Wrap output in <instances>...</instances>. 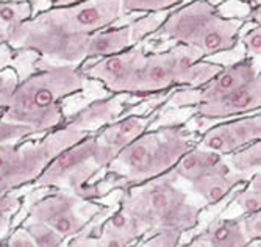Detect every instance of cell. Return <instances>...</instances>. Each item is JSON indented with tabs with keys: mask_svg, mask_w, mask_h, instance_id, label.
<instances>
[{
	"mask_svg": "<svg viewBox=\"0 0 261 247\" xmlns=\"http://www.w3.org/2000/svg\"><path fill=\"white\" fill-rule=\"evenodd\" d=\"M122 16V0L50 7L17 27L7 45L14 52H35L54 66H83L91 36L110 29Z\"/></svg>",
	"mask_w": 261,
	"mask_h": 247,
	"instance_id": "1",
	"label": "cell"
},
{
	"mask_svg": "<svg viewBox=\"0 0 261 247\" xmlns=\"http://www.w3.org/2000/svg\"><path fill=\"white\" fill-rule=\"evenodd\" d=\"M86 80L82 66H50L30 73L16 86L0 119L25 126L35 135L57 130L66 124L61 102L82 92Z\"/></svg>",
	"mask_w": 261,
	"mask_h": 247,
	"instance_id": "2",
	"label": "cell"
},
{
	"mask_svg": "<svg viewBox=\"0 0 261 247\" xmlns=\"http://www.w3.org/2000/svg\"><path fill=\"white\" fill-rule=\"evenodd\" d=\"M193 147V135L181 126L146 132L117 154L107 174L113 183L136 186L171 172Z\"/></svg>",
	"mask_w": 261,
	"mask_h": 247,
	"instance_id": "3",
	"label": "cell"
},
{
	"mask_svg": "<svg viewBox=\"0 0 261 247\" xmlns=\"http://www.w3.org/2000/svg\"><path fill=\"white\" fill-rule=\"evenodd\" d=\"M243 26V19L222 16L210 0H194L172 10L150 38L175 41V44L193 47L203 58H208L233 51L238 44Z\"/></svg>",
	"mask_w": 261,
	"mask_h": 247,
	"instance_id": "4",
	"label": "cell"
},
{
	"mask_svg": "<svg viewBox=\"0 0 261 247\" xmlns=\"http://www.w3.org/2000/svg\"><path fill=\"white\" fill-rule=\"evenodd\" d=\"M171 170L161 177L133 186L122 199L121 208L138 219L146 230H191L197 226L200 210L188 202L186 194L175 186Z\"/></svg>",
	"mask_w": 261,
	"mask_h": 247,
	"instance_id": "5",
	"label": "cell"
},
{
	"mask_svg": "<svg viewBox=\"0 0 261 247\" xmlns=\"http://www.w3.org/2000/svg\"><path fill=\"white\" fill-rule=\"evenodd\" d=\"M117 155L103 145L96 135H88L80 142L60 152L36 179L39 188L67 191L80 199L102 195L100 186L94 182L102 169H107Z\"/></svg>",
	"mask_w": 261,
	"mask_h": 247,
	"instance_id": "6",
	"label": "cell"
},
{
	"mask_svg": "<svg viewBox=\"0 0 261 247\" xmlns=\"http://www.w3.org/2000/svg\"><path fill=\"white\" fill-rule=\"evenodd\" d=\"M222 69V64L205 61L203 55L196 48L175 44L169 51L146 54L133 95H152L174 86L202 88Z\"/></svg>",
	"mask_w": 261,
	"mask_h": 247,
	"instance_id": "7",
	"label": "cell"
},
{
	"mask_svg": "<svg viewBox=\"0 0 261 247\" xmlns=\"http://www.w3.org/2000/svg\"><path fill=\"white\" fill-rule=\"evenodd\" d=\"M88 133L63 126L42 139L25 144H0V191H14L35 183L49 163Z\"/></svg>",
	"mask_w": 261,
	"mask_h": 247,
	"instance_id": "8",
	"label": "cell"
},
{
	"mask_svg": "<svg viewBox=\"0 0 261 247\" xmlns=\"http://www.w3.org/2000/svg\"><path fill=\"white\" fill-rule=\"evenodd\" d=\"M83 208L85 199L58 189L36 201L27 219L42 222L67 239L79 236L89 224V214H85Z\"/></svg>",
	"mask_w": 261,
	"mask_h": 247,
	"instance_id": "9",
	"label": "cell"
},
{
	"mask_svg": "<svg viewBox=\"0 0 261 247\" xmlns=\"http://www.w3.org/2000/svg\"><path fill=\"white\" fill-rule=\"evenodd\" d=\"M146 54V48L141 42L130 47L125 52L99 58V61L89 66H82V69L88 80L102 82L103 86L113 94L133 95L135 83Z\"/></svg>",
	"mask_w": 261,
	"mask_h": 247,
	"instance_id": "10",
	"label": "cell"
},
{
	"mask_svg": "<svg viewBox=\"0 0 261 247\" xmlns=\"http://www.w3.org/2000/svg\"><path fill=\"white\" fill-rule=\"evenodd\" d=\"M258 76L252 58H244L234 64L224 66L218 76L202 88H183L171 95L168 104L171 107H197L200 104L216 102L236 91L244 83Z\"/></svg>",
	"mask_w": 261,
	"mask_h": 247,
	"instance_id": "11",
	"label": "cell"
},
{
	"mask_svg": "<svg viewBox=\"0 0 261 247\" xmlns=\"http://www.w3.org/2000/svg\"><path fill=\"white\" fill-rule=\"evenodd\" d=\"M256 141H261V114L243 116L211 127L202 136L200 147L225 157Z\"/></svg>",
	"mask_w": 261,
	"mask_h": 247,
	"instance_id": "12",
	"label": "cell"
},
{
	"mask_svg": "<svg viewBox=\"0 0 261 247\" xmlns=\"http://www.w3.org/2000/svg\"><path fill=\"white\" fill-rule=\"evenodd\" d=\"M261 108V72L244 83L236 91L216 102L200 104L196 107L197 119L216 120V119H230L236 116H246L252 111Z\"/></svg>",
	"mask_w": 261,
	"mask_h": 247,
	"instance_id": "13",
	"label": "cell"
},
{
	"mask_svg": "<svg viewBox=\"0 0 261 247\" xmlns=\"http://www.w3.org/2000/svg\"><path fill=\"white\" fill-rule=\"evenodd\" d=\"M130 97L132 95L128 94H113L111 97L102 98V101H94L66 120L64 126L88 135H94L97 130H102L117 119H121Z\"/></svg>",
	"mask_w": 261,
	"mask_h": 247,
	"instance_id": "14",
	"label": "cell"
},
{
	"mask_svg": "<svg viewBox=\"0 0 261 247\" xmlns=\"http://www.w3.org/2000/svg\"><path fill=\"white\" fill-rule=\"evenodd\" d=\"M230 170L233 169L222 155L206 151L200 145L189 149L172 169L177 179H183L189 183H194L210 176L227 174Z\"/></svg>",
	"mask_w": 261,
	"mask_h": 247,
	"instance_id": "15",
	"label": "cell"
},
{
	"mask_svg": "<svg viewBox=\"0 0 261 247\" xmlns=\"http://www.w3.org/2000/svg\"><path fill=\"white\" fill-rule=\"evenodd\" d=\"M153 120V116H138V114H132L127 117H121L116 122L110 124L105 129L100 130V133H97V139L110 147V149L117 155L122 149L128 144H132L135 139H138L142 133H146L149 126Z\"/></svg>",
	"mask_w": 261,
	"mask_h": 247,
	"instance_id": "16",
	"label": "cell"
},
{
	"mask_svg": "<svg viewBox=\"0 0 261 247\" xmlns=\"http://www.w3.org/2000/svg\"><path fill=\"white\" fill-rule=\"evenodd\" d=\"M130 47H133V42H132V33L128 23L119 29L110 27L91 36L86 48V61L121 54L128 51Z\"/></svg>",
	"mask_w": 261,
	"mask_h": 247,
	"instance_id": "17",
	"label": "cell"
},
{
	"mask_svg": "<svg viewBox=\"0 0 261 247\" xmlns=\"http://www.w3.org/2000/svg\"><path fill=\"white\" fill-rule=\"evenodd\" d=\"M249 177L250 176L247 174L230 170L227 174H216V176L200 179L191 183V186H193V191L199 194L208 205H216L221 201H224L236 186L243 183L244 180H247Z\"/></svg>",
	"mask_w": 261,
	"mask_h": 247,
	"instance_id": "18",
	"label": "cell"
},
{
	"mask_svg": "<svg viewBox=\"0 0 261 247\" xmlns=\"http://www.w3.org/2000/svg\"><path fill=\"white\" fill-rule=\"evenodd\" d=\"M211 247H247L243 219H218L202 233Z\"/></svg>",
	"mask_w": 261,
	"mask_h": 247,
	"instance_id": "19",
	"label": "cell"
},
{
	"mask_svg": "<svg viewBox=\"0 0 261 247\" xmlns=\"http://www.w3.org/2000/svg\"><path fill=\"white\" fill-rule=\"evenodd\" d=\"M36 14V5L32 0H0V36L5 39Z\"/></svg>",
	"mask_w": 261,
	"mask_h": 247,
	"instance_id": "20",
	"label": "cell"
},
{
	"mask_svg": "<svg viewBox=\"0 0 261 247\" xmlns=\"http://www.w3.org/2000/svg\"><path fill=\"white\" fill-rule=\"evenodd\" d=\"M172 10L168 11H155V13H146L141 17L135 19L133 22L128 23L130 33H132V42L133 45L141 44L146 38H150L163 23L168 19Z\"/></svg>",
	"mask_w": 261,
	"mask_h": 247,
	"instance_id": "21",
	"label": "cell"
},
{
	"mask_svg": "<svg viewBox=\"0 0 261 247\" xmlns=\"http://www.w3.org/2000/svg\"><path fill=\"white\" fill-rule=\"evenodd\" d=\"M228 164L233 170L241 172V174H255L261 169V141L252 142L238 152L231 154Z\"/></svg>",
	"mask_w": 261,
	"mask_h": 247,
	"instance_id": "22",
	"label": "cell"
},
{
	"mask_svg": "<svg viewBox=\"0 0 261 247\" xmlns=\"http://www.w3.org/2000/svg\"><path fill=\"white\" fill-rule=\"evenodd\" d=\"M36 247H63L64 238L49 226L38 220H27L22 227Z\"/></svg>",
	"mask_w": 261,
	"mask_h": 247,
	"instance_id": "23",
	"label": "cell"
},
{
	"mask_svg": "<svg viewBox=\"0 0 261 247\" xmlns=\"http://www.w3.org/2000/svg\"><path fill=\"white\" fill-rule=\"evenodd\" d=\"M20 208V197L13 191H0V241H2L13 224V217Z\"/></svg>",
	"mask_w": 261,
	"mask_h": 247,
	"instance_id": "24",
	"label": "cell"
},
{
	"mask_svg": "<svg viewBox=\"0 0 261 247\" xmlns=\"http://www.w3.org/2000/svg\"><path fill=\"white\" fill-rule=\"evenodd\" d=\"M183 0H122L124 16L132 13H155V11H168L180 5Z\"/></svg>",
	"mask_w": 261,
	"mask_h": 247,
	"instance_id": "25",
	"label": "cell"
},
{
	"mask_svg": "<svg viewBox=\"0 0 261 247\" xmlns=\"http://www.w3.org/2000/svg\"><path fill=\"white\" fill-rule=\"evenodd\" d=\"M19 73L13 67L0 69V116L7 110L10 98L19 85Z\"/></svg>",
	"mask_w": 261,
	"mask_h": 247,
	"instance_id": "26",
	"label": "cell"
},
{
	"mask_svg": "<svg viewBox=\"0 0 261 247\" xmlns=\"http://www.w3.org/2000/svg\"><path fill=\"white\" fill-rule=\"evenodd\" d=\"M33 130L0 119V144H19L23 138L33 136Z\"/></svg>",
	"mask_w": 261,
	"mask_h": 247,
	"instance_id": "27",
	"label": "cell"
},
{
	"mask_svg": "<svg viewBox=\"0 0 261 247\" xmlns=\"http://www.w3.org/2000/svg\"><path fill=\"white\" fill-rule=\"evenodd\" d=\"M234 205H238L244 214L261 211V191L250 186L241 189L234 197Z\"/></svg>",
	"mask_w": 261,
	"mask_h": 247,
	"instance_id": "28",
	"label": "cell"
},
{
	"mask_svg": "<svg viewBox=\"0 0 261 247\" xmlns=\"http://www.w3.org/2000/svg\"><path fill=\"white\" fill-rule=\"evenodd\" d=\"M181 232L174 229H156L152 230L150 236L144 242L147 247H178Z\"/></svg>",
	"mask_w": 261,
	"mask_h": 247,
	"instance_id": "29",
	"label": "cell"
},
{
	"mask_svg": "<svg viewBox=\"0 0 261 247\" xmlns=\"http://www.w3.org/2000/svg\"><path fill=\"white\" fill-rule=\"evenodd\" d=\"M135 241H132L124 233L117 232L107 222L102 226L99 238H97V247H130Z\"/></svg>",
	"mask_w": 261,
	"mask_h": 247,
	"instance_id": "30",
	"label": "cell"
},
{
	"mask_svg": "<svg viewBox=\"0 0 261 247\" xmlns=\"http://www.w3.org/2000/svg\"><path fill=\"white\" fill-rule=\"evenodd\" d=\"M243 227H244L246 236L250 242L252 241H261V211L244 214Z\"/></svg>",
	"mask_w": 261,
	"mask_h": 247,
	"instance_id": "31",
	"label": "cell"
},
{
	"mask_svg": "<svg viewBox=\"0 0 261 247\" xmlns=\"http://www.w3.org/2000/svg\"><path fill=\"white\" fill-rule=\"evenodd\" d=\"M243 44L249 58L261 57V26H255L252 30H249L243 38Z\"/></svg>",
	"mask_w": 261,
	"mask_h": 247,
	"instance_id": "32",
	"label": "cell"
},
{
	"mask_svg": "<svg viewBox=\"0 0 261 247\" xmlns=\"http://www.w3.org/2000/svg\"><path fill=\"white\" fill-rule=\"evenodd\" d=\"M249 20L253 22L255 26H261V4L252 7V10L249 11Z\"/></svg>",
	"mask_w": 261,
	"mask_h": 247,
	"instance_id": "33",
	"label": "cell"
},
{
	"mask_svg": "<svg viewBox=\"0 0 261 247\" xmlns=\"http://www.w3.org/2000/svg\"><path fill=\"white\" fill-rule=\"evenodd\" d=\"M183 247H211V245H210V242L200 235V236L194 238L193 241H189L188 244H185Z\"/></svg>",
	"mask_w": 261,
	"mask_h": 247,
	"instance_id": "34",
	"label": "cell"
},
{
	"mask_svg": "<svg viewBox=\"0 0 261 247\" xmlns=\"http://www.w3.org/2000/svg\"><path fill=\"white\" fill-rule=\"evenodd\" d=\"M249 186L253 188V189L261 191V169L256 170L255 174H252V179H250V182H249Z\"/></svg>",
	"mask_w": 261,
	"mask_h": 247,
	"instance_id": "35",
	"label": "cell"
},
{
	"mask_svg": "<svg viewBox=\"0 0 261 247\" xmlns=\"http://www.w3.org/2000/svg\"><path fill=\"white\" fill-rule=\"evenodd\" d=\"M49 2L54 7H66V5H74V4L85 2V0H49Z\"/></svg>",
	"mask_w": 261,
	"mask_h": 247,
	"instance_id": "36",
	"label": "cell"
},
{
	"mask_svg": "<svg viewBox=\"0 0 261 247\" xmlns=\"http://www.w3.org/2000/svg\"><path fill=\"white\" fill-rule=\"evenodd\" d=\"M211 4H215L218 7V4H222L224 0H210ZM236 2H243V4H249V5H256L258 0H236Z\"/></svg>",
	"mask_w": 261,
	"mask_h": 247,
	"instance_id": "37",
	"label": "cell"
},
{
	"mask_svg": "<svg viewBox=\"0 0 261 247\" xmlns=\"http://www.w3.org/2000/svg\"><path fill=\"white\" fill-rule=\"evenodd\" d=\"M130 247H147V245H146V244H139V245H133V244H132Z\"/></svg>",
	"mask_w": 261,
	"mask_h": 247,
	"instance_id": "38",
	"label": "cell"
},
{
	"mask_svg": "<svg viewBox=\"0 0 261 247\" xmlns=\"http://www.w3.org/2000/svg\"><path fill=\"white\" fill-rule=\"evenodd\" d=\"M2 44H5V39H4L2 36H0V45H2Z\"/></svg>",
	"mask_w": 261,
	"mask_h": 247,
	"instance_id": "39",
	"label": "cell"
},
{
	"mask_svg": "<svg viewBox=\"0 0 261 247\" xmlns=\"http://www.w3.org/2000/svg\"><path fill=\"white\" fill-rule=\"evenodd\" d=\"M258 4H261V0H258ZM258 4H256V5H258Z\"/></svg>",
	"mask_w": 261,
	"mask_h": 247,
	"instance_id": "40",
	"label": "cell"
}]
</instances>
